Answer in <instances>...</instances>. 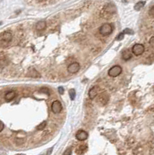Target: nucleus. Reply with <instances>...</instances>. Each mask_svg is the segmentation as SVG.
<instances>
[{
	"instance_id": "obj_22",
	"label": "nucleus",
	"mask_w": 154,
	"mask_h": 155,
	"mask_svg": "<svg viewBox=\"0 0 154 155\" xmlns=\"http://www.w3.org/2000/svg\"><path fill=\"white\" fill-rule=\"evenodd\" d=\"M4 129V123L0 120V132H2Z\"/></svg>"
},
{
	"instance_id": "obj_13",
	"label": "nucleus",
	"mask_w": 154,
	"mask_h": 155,
	"mask_svg": "<svg viewBox=\"0 0 154 155\" xmlns=\"http://www.w3.org/2000/svg\"><path fill=\"white\" fill-rule=\"evenodd\" d=\"M145 4H146V2H144V1H140V2L137 3L135 5V6H134V9L136 10V11H139V10H140L142 8L144 7Z\"/></svg>"
},
{
	"instance_id": "obj_1",
	"label": "nucleus",
	"mask_w": 154,
	"mask_h": 155,
	"mask_svg": "<svg viewBox=\"0 0 154 155\" xmlns=\"http://www.w3.org/2000/svg\"><path fill=\"white\" fill-rule=\"evenodd\" d=\"M115 13V6L112 4H108L104 7L101 12V16L104 18H107L111 15H113Z\"/></svg>"
},
{
	"instance_id": "obj_21",
	"label": "nucleus",
	"mask_w": 154,
	"mask_h": 155,
	"mask_svg": "<svg viewBox=\"0 0 154 155\" xmlns=\"http://www.w3.org/2000/svg\"><path fill=\"white\" fill-rule=\"evenodd\" d=\"M58 92H59V93H60V95H63L64 92V88H63V87H59V88H58Z\"/></svg>"
},
{
	"instance_id": "obj_7",
	"label": "nucleus",
	"mask_w": 154,
	"mask_h": 155,
	"mask_svg": "<svg viewBox=\"0 0 154 155\" xmlns=\"http://www.w3.org/2000/svg\"><path fill=\"white\" fill-rule=\"evenodd\" d=\"M51 110L54 113H59L62 110V105L60 101L56 100L51 105Z\"/></svg>"
},
{
	"instance_id": "obj_18",
	"label": "nucleus",
	"mask_w": 154,
	"mask_h": 155,
	"mask_svg": "<svg viewBox=\"0 0 154 155\" xmlns=\"http://www.w3.org/2000/svg\"><path fill=\"white\" fill-rule=\"evenodd\" d=\"M122 32H123L125 34H126V33H128V34H133V33H134L133 31H132V30H130V29H125Z\"/></svg>"
},
{
	"instance_id": "obj_14",
	"label": "nucleus",
	"mask_w": 154,
	"mask_h": 155,
	"mask_svg": "<svg viewBox=\"0 0 154 155\" xmlns=\"http://www.w3.org/2000/svg\"><path fill=\"white\" fill-rule=\"evenodd\" d=\"M86 150H87V147H85V146H81V147H79L78 148V150H77L76 153H78V154H83L86 151Z\"/></svg>"
},
{
	"instance_id": "obj_20",
	"label": "nucleus",
	"mask_w": 154,
	"mask_h": 155,
	"mask_svg": "<svg viewBox=\"0 0 154 155\" xmlns=\"http://www.w3.org/2000/svg\"><path fill=\"white\" fill-rule=\"evenodd\" d=\"M149 15H150V16H153V17H154V6H152V8L149 9Z\"/></svg>"
},
{
	"instance_id": "obj_3",
	"label": "nucleus",
	"mask_w": 154,
	"mask_h": 155,
	"mask_svg": "<svg viewBox=\"0 0 154 155\" xmlns=\"http://www.w3.org/2000/svg\"><path fill=\"white\" fill-rule=\"evenodd\" d=\"M13 38V35L10 31H5L0 33V44H8Z\"/></svg>"
},
{
	"instance_id": "obj_8",
	"label": "nucleus",
	"mask_w": 154,
	"mask_h": 155,
	"mask_svg": "<svg viewBox=\"0 0 154 155\" xmlns=\"http://www.w3.org/2000/svg\"><path fill=\"white\" fill-rule=\"evenodd\" d=\"M76 139L78 140L79 141H84L88 137V134L85 130H79L76 133Z\"/></svg>"
},
{
	"instance_id": "obj_15",
	"label": "nucleus",
	"mask_w": 154,
	"mask_h": 155,
	"mask_svg": "<svg viewBox=\"0 0 154 155\" xmlns=\"http://www.w3.org/2000/svg\"><path fill=\"white\" fill-rule=\"evenodd\" d=\"M46 126H47V121H44L43 123H41L40 125H38L36 127V130H43L46 127Z\"/></svg>"
},
{
	"instance_id": "obj_4",
	"label": "nucleus",
	"mask_w": 154,
	"mask_h": 155,
	"mask_svg": "<svg viewBox=\"0 0 154 155\" xmlns=\"http://www.w3.org/2000/svg\"><path fill=\"white\" fill-rule=\"evenodd\" d=\"M122 72V67H120L119 65H115V66H113L112 67H111L109 69V71H108V74L110 77L114 78V77H117L119 74H121Z\"/></svg>"
},
{
	"instance_id": "obj_16",
	"label": "nucleus",
	"mask_w": 154,
	"mask_h": 155,
	"mask_svg": "<svg viewBox=\"0 0 154 155\" xmlns=\"http://www.w3.org/2000/svg\"><path fill=\"white\" fill-rule=\"evenodd\" d=\"M69 95L71 100H74L75 96H76V92L74 89H70L69 90Z\"/></svg>"
},
{
	"instance_id": "obj_10",
	"label": "nucleus",
	"mask_w": 154,
	"mask_h": 155,
	"mask_svg": "<svg viewBox=\"0 0 154 155\" xmlns=\"http://www.w3.org/2000/svg\"><path fill=\"white\" fill-rule=\"evenodd\" d=\"M46 27H47V23L44 20H40L37 22V23L36 24V30L38 31H42L45 30Z\"/></svg>"
},
{
	"instance_id": "obj_2",
	"label": "nucleus",
	"mask_w": 154,
	"mask_h": 155,
	"mask_svg": "<svg viewBox=\"0 0 154 155\" xmlns=\"http://www.w3.org/2000/svg\"><path fill=\"white\" fill-rule=\"evenodd\" d=\"M113 31V28L112 26L110 23H104L102 24L100 28H99V33L101 35L105 36H108L109 34H111Z\"/></svg>"
},
{
	"instance_id": "obj_19",
	"label": "nucleus",
	"mask_w": 154,
	"mask_h": 155,
	"mask_svg": "<svg viewBox=\"0 0 154 155\" xmlns=\"http://www.w3.org/2000/svg\"><path fill=\"white\" fill-rule=\"evenodd\" d=\"M72 153V150H71V148H69V149H67L64 153V155H70Z\"/></svg>"
},
{
	"instance_id": "obj_12",
	"label": "nucleus",
	"mask_w": 154,
	"mask_h": 155,
	"mask_svg": "<svg viewBox=\"0 0 154 155\" xmlns=\"http://www.w3.org/2000/svg\"><path fill=\"white\" fill-rule=\"evenodd\" d=\"M16 94L14 91H10V92H8L6 95H5V99L6 101H11L13 100L15 97H16Z\"/></svg>"
},
{
	"instance_id": "obj_6",
	"label": "nucleus",
	"mask_w": 154,
	"mask_h": 155,
	"mask_svg": "<svg viewBox=\"0 0 154 155\" xmlns=\"http://www.w3.org/2000/svg\"><path fill=\"white\" fill-rule=\"evenodd\" d=\"M80 70V64L78 62H74L68 65L67 71L70 74H75Z\"/></svg>"
},
{
	"instance_id": "obj_5",
	"label": "nucleus",
	"mask_w": 154,
	"mask_h": 155,
	"mask_svg": "<svg viewBox=\"0 0 154 155\" xmlns=\"http://www.w3.org/2000/svg\"><path fill=\"white\" fill-rule=\"evenodd\" d=\"M144 51H145V47L141 44H134V46L132 47V52L136 56H139V55L142 54V53L144 52Z\"/></svg>"
},
{
	"instance_id": "obj_9",
	"label": "nucleus",
	"mask_w": 154,
	"mask_h": 155,
	"mask_svg": "<svg viewBox=\"0 0 154 155\" xmlns=\"http://www.w3.org/2000/svg\"><path fill=\"white\" fill-rule=\"evenodd\" d=\"M98 90H99V88H98V86H94L92 89H91L90 91H89V92H88L89 98H90L91 99H94L98 95Z\"/></svg>"
},
{
	"instance_id": "obj_17",
	"label": "nucleus",
	"mask_w": 154,
	"mask_h": 155,
	"mask_svg": "<svg viewBox=\"0 0 154 155\" xmlns=\"http://www.w3.org/2000/svg\"><path fill=\"white\" fill-rule=\"evenodd\" d=\"M124 35H125V33L122 32V33H120L117 36H116V41H121V40H122V39L124 38Z\"/></svg>"
},
{
	"instance_id": "obj_11",
	"label": "nucleus",
	"mask_w": 154,
	"mask_h": 155,
	"mask_svg": "<svg viewBox=\"0 0 154 155\" xmlns=\"http://www.w3.org/2000/svg\"><path fill=\"white\" fill-rule=\"evenodd\" d=\"M122 58L124 61H129V59L132 58V54L129 51V50H124L122 53Z\"/></svg>"
}]
</instances>
